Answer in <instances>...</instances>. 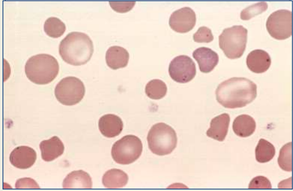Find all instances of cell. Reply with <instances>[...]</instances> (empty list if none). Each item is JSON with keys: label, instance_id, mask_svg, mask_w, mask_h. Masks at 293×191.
Instances as JSON below:
<instances>
[{"label": "cell", "instance_id": "obj_14", "mask_svg": "<svg viewBox=\"0 0 293 191\" xmlns=\"http://www.w3.org/2000/svg\"><path fill=\"white\" fill-rule=\"evenodd\" d=\"M98 126L100 132L105 137L113 138L121 133L123 128V123L119 117L108 114L100 118Z\"/></svg>", "mask_w": 293, "mask_h": 191}, {"label": "cell", "instance_id": "obj_1", "mask_svg": "<svg viewBox=\"0 0 293 191\" xmlns=\"http://www.w3.org/2000/svg\"><path fill=\"white\" fill-rule=\"evenodd\" d=\"M257 87L250 79L232 77L220 83L215 94L218 103L227 108L242 107L253 101L256 97Z\"/></svg>", "mask_w": 293, "mask_h": 191}, {"label": "cell", "instance_id": "obj_13", "mask_svg": "<svg viewBox=\"0 0 293 191\" xmlns=\"http://www.w3.org/2000/svg\"><path fill=\"white\" fill-rule=\"evenodd\" d=\"M271 63L269 53L261 49L254 50L249 53L246 57V64L252 71L263 73L267 70Z\"/></svg>", "mask_w": 293, "mask_h": 191}, {"label": "cell", "instance_id": "obj_26", "mask_svg": "<svg viewBox=\"0 0 293 191\" xmlns=\"http://www.w3.org/2000/svg\"><path fill=\"white\" fill-rule=\"evenodd\" d=\"M213 39L211 30L206 26L200 27L193 35L194 40L198 43H209Z\"/></svg>", "mask_w": 293, "mask_h": 191}, {"label": "cell", "instance_id": "obj_9", "mask_svg": "<svg viewBox=\"0 0 293 191\" xmlns=\"http://www.w3.org/2000/svg\"><path fill=\"white\" fill-rule=\"evenodd\" d=\"M168 72L171 78L175 81L180 83H187L196 75V65L189 56L180 55L171 61Z\"/></svg>", "mask_w": 293, "mask_h": 191}, {"label": "cell", "instance_id": "obj_17", "mask_svg": "<svg viewBox=\"0 0 293 191\" xmlns=\"http://www.w3.org/2000/svg\"><path fill=\"white\" fill-rule=\"evenodd\" d=\"M107 65L113 69L125 67L129 60V53L122 47L113 46L106 52L105 56Z\"/></svg>", "mask_w": 293, "mask_h": 191}, {"label": "cell", "instance_id": "obj_4", "mask_svg": "<svg viewBox=\"0 0 293 191\" xmlns=\"http://www.w3.org/2000/svg\"><path fill=\"white\" fill-rule=\"evenodd\" d=\"M147 140L150 151L157 155L170 154L176 147L177 137L175 130L163 123L153 125L149 130Z\"/></svg>", "mask_w": 293, "mask_h": 191}, {"label": "cell", "instance_id": "obj_11", "mask_svg": "<svg viewBox=\"0 0 293 191\" xmlns=\"http://www.w3.org/2000/svg\"><path fill=\"white\" fill-rule=\"evenodd\" d=\"M37 159V153L31 147L20 146L15 148L11 153L9 159L15 167L26 169L34 165Z\"/></svg>", "mask_w": 293, "mask_h": 191}, {"label": "cell", "instance_id": "obj_23", "mask_svg": "<svg viewBox=\"0 0 293 191\" xmlns=\"http://www.w3.org/2000/svg\"><path fill=\"white\" fill-rule=\"evenodd\" d=\"M167 92L165 83L160 79H153L146 86L145 92L150 98L158 100L163 98Z\"/></svg>", "mask_w": 293, "mask_h": 191}, {"label": "cell", "instance_id": "obj_8", "mask_svg": "<svg viewBox=\"0 0 293 191\" xmlns=\"http://www.w3.org/2000/svg\"><path fill=\"white\" fill-rule=\"evenodd\" d=\"M267 31L273 38L283 40L292 35V12L280 9L273 12L266 24Z\"/></svg>", "mask_w": 293, "mask_h": 191}, {"label": "cell", "instance_id": "obj_22", "mask_svg": "<svg viewBox=\"0 0 293 191\" xmlns=\"http://www.w3.org/2000/svg\"><path fill=\"white\" fill-rule=\"evenodd\" d=\"M65 30V24L57 17H50L44 22V31L48 36L51 37L57 38L61 36Z\"/></svg>", "mask_w": 293, "mask_h": 191}, {"label": "cell", "instance_id": "obj_5", "mask_svg": "<svg viewBox=\"0 0 293 191\" xmlns=\"http://www.w3.org/2000/svg\"><path fill=\"white\" fill-rule=\"evenodd\" d=\"M248 31L242 25L224 29L219 36L220 48L229 59L241 57L246 48Z\"/></svg>", "mask_w": 293, "mask_h": 191}, {"label": "cell", "instance_id": "obj_15", "mask_svg": "<svg viewBox=\"0 0 293 191\" xmlns=\"http://www.w3.org/2000/svg\"><path fill=\"white\" fill-rule=\"evenodd\" d=\"M230 118L227 113H223L212 119L210 128L207 130L208 137L219 141L225 139L228 133Z\"/></svg>", "mask_w": 293, "mask_h": 191}, {"label": "cell", "instance_id": "obj_18", "mask_svg": "<svg viewBox=\"0 0 293 191\" xmlns=\"http://www.w3.org/2000/svg\"><path fill=\"white\" fill-rule=\"evenodd\" d=\"M90 175L83 170L74 171L69 174L63 181L64 189H91Z\"/></svg>", "mask_w": 293, "mask_h": 191}, {"label": "cell", "instance_id": "obj_10", "mask_svg": "<svg viewBox=\"0 0 293 191\" xmlns=\"http://www.w3.org/2000/svg\"><path fill=\"white\" fill-rule=\"evenodd\" d=\"M196 21V16L194 10L189 7H184L171 14L169 24L174 31L185 33L194 28Z\"/></svg>", "mask_w": 293, "mask_h": 191}, {"label": "cell", "instance_id": "obj_7", "mask_svg": "<svg viewBox=\"0 0 293 191\" xmlns=\"http://www.w3.org/2000/svg\"><path fill=\"white\" fill-rule=\"evenodd\" d=\"M85 86L82 81L74 76L62 79L56 85L55 95L61 104L73 105L79 103L85 95Z\"/></svg>", "mask_w": 293, "mask_h": 191}, {"label": "cell", "instance_id": "obj_21", "mask_svg": "<svg viewBox=\"0 0 293 191\" xmlns=\"http://www.w3.org/2000/svg\"><path fill=\"white\" fill-rule=\"evenodd\" d=\"M275 153V148L271 143L263 139L259 140L255 149L257 162L262 163L269 162L273 159Z\"/></svg>", "mask_w": 293, "mask_h": 191}, {"label": "cell", "instance_id": "obj_29", "mask_svg": "<svg viewBox=\"0 0 293 191\" xmlns=\"http://www.w3.org/2000/svg\"><path fill=\"white\" fill-rule=\"evenodd\" d=\"M16 189H39L36 181L32 178L25 177L17 180L15 184Z\"/></svg>", "mask_w": 293, "mask_h": 191}, {"label": "cell", "instance_id": "obj_24", "mask_svg": "<svg viewBox=\"0 0 293 191\" xmlns=\"http://www.w3.org/2000/svg\"><path fill=\"white\" fill-rule=\"evenodd\" d=\"M281 169L285 171H292V143L285 144L280 149L277 159Z\"/></svg>", "mask_w": 293, "mask_h": 191}, {"label": "cell", "instance_id": "obj_3", "mask_svg": "<svg viewBox=\"0 0 293 191\" xmlns=\"http://www.w3.org/2000/svg\"><path fill=\"white\" fill-rule=\"evenodd\" d=\"M59 70L58 61L53 56L40 53L30 57L25 65L27 77L38 85H45L52 82Z\"/></svg>", "mask_w": 293, "mask_h": 191}, {"label": "cell", "instance_id": "obj_27", "mask_svg": "<svg viewBox=\"0 0 293 191\" xmlns=\"http://www.w3.org/2000/svg\"><path fill=\"white\" fill-rule=\"evenodd\" d=\"M249 189H270L272 188L270 180L263 176H257L254 177L250 182Z\"/></svg>", "mask_w": 293, "mask_h": 191}, {"label": "cell", "instance_id": "obj_25", "mask_svg": "<svg viewBox=\"0 0 293 191\" xmlns=\"http://www.w3.org/2000/svg\"><path fill=\"white\" fill-rule=\"evenodd\" d=\"M268 8L267 2L261 1L254 3L243 9L240 13L242 20H249L256 15L265 11Z\"/></svg>", "mask_w": 293, "mask_h": 191}, {"label": "cell", "instance_id": "obj_12", "mask_svg": "<svg viewBox=\"0 0 293 191\" xmlns=\"http://www.w3.org/2000/svg\"><path fill=\"white\" fill-rule=\"evenodd\" d=\"M192 55L197 61L200 70L204 73L211 71L219 62V55L210 48L201 47L196 49Z\"/></svg>", "mask_w": 293, "mask_h": 191}, {"label": "cell", "instance_id": "obj_16", "mask_svg": "<svg viewBox=\"0 0 293 191\" xmlns=\"http://www.w3.org/2000/svg\"><path fill=\"white\" fill-rule=\"evenodd\" d=\"M41 157L43 160L49 162L62 155L64 151L62 141L57 136L42 141L39 144Z\"/></svg>", "mask_w": 293, "mask_h": 191}, {"label": "cell", "instance_id": "obj_28", "mask_svg": "<svg viewBox=\"0 0 293 191\" xmlns=\"http://www.w3.org/2000/svg\"><path fill=\"white\" fill-rule=\"evenodd\" d=\"M110 7L116 12L125 13L130 11L135 4V1H110Z\"/></svg>", "mask_w": 293, "mask_h": 191}, {"label": "cell", "instance_id": "obj_6", "mask_svg": "<svg viewBox=\"0 0 293 191\" xmlns=\"http://www.w3.org/2000/svg\"><path fill=\"white\" fill-rule=\"evenodd\" d=\"M143 144L141 139L134 135H128L116 141L111 149L113 160L120 164H129L141 155Z\"/></svg>", "mask_w": 293, "mask_h": 191}, {"label": "cell", "instance_id": "obj_20", "mask_svg": "<svg viewBox=\"0 0 293 191\" xmlns=\"http://www.w3.org/2000/svg\"><path fill=\"white\" fill-rule=\"evenodd\" d=\"M128 180V175L125 172L120 169H112L104 174L102 183L108 189H119L124 187Z\"/></svg>", "mask_w": 293, "mask_h": 191}, {"label": "cell", "instance_id": "obj_19", "mask_svg": "<svg viewBox=\"0 0 293 191\" xmlns=\"http://www.w3.org/2000/svg\"><path fill=\"white\" fill-rule=\"evenodd\" d=\"M256 127L255 120L251 116L242 114L237 117L233 122V130L238 136L248 137L254 133Z\"/></svg>", "mask_w": 293, "mask_h": 191}, {"label": "cell", "instance_id": "obj_2", "mask_svg": "<svg viewBox=\"0 0 293 191\" xmlns=\"http://www.w3.org/2000/svg\"><path fill=\"white\" fill-rule=\"evenodd\" d=\"M58 51L65 62L80 66L90 60L94 48L92 41L88 35L82 32H73L61 41Z\"/></svg>", "mask_w": 293, "mask_h": 191}]
</instances>
